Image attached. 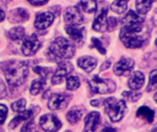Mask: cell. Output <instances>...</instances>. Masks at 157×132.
<instances>
[{
    "mask_svg": "<svg viewBox=\"0 0 157 132\" xmlns=\"http://www.w3.org/2000/svg\"><path fill=\"white\" fill-rule=\"evenodd\" d=\"M1 69L5 73L9 85L17 87L21 85L29 75V65L21 61H8L1 63Z\"/></svg>",
    "mask_w": 157,
    "mask_h": 132,
    "instance_id": "1",
    "label": "cell"
},
{
    "mask_svg": "<svg viewBox=\"0 0 157 132\" xmlns=\"http://www.w3.org/2000/svg\"><path fill=\"white\" fill-rule=\"evenodd\" d=\"M143 29L141 24L124 26L120 32V38L124 46L129 49L142 47L145 41V36L143 34Z\"/></svg>",
    "mask_w": 157,
    "mask_h": 132,
    "instance_id": "2",
    "label": "cell"
},
{
    "mask_svg": "<svg viewBox=\"0 0 157 132\" xmlns=\"http://www.w3.org/2000/svg\"><path fill=\"white\" fill-rule=\"evenodd\" d=\"M75 46L63 37L56 38L50 45L48 55L53 62L70 59L75 54Z\"/></svg>",
    "mask_w": 157,
    "mask_h": 132,
    "instance_id": "3",
    "label": "cell"
},
{
    "mask_svg": "<svg viewBox=\"0 0 157 132\" xmlns=\"http://www.w3.org/2000/svg\"><path fill=\"white\" fill-rule=\"evenodd\" d=\"M105 111L112 122H119L127 112V105L123 100H118L113 97L107 98L104 101Z\"/></svg>",
    "mask_w": 157,
    "mask_h": 132,
    "instance_id": "4",
    "label": "cell"
},
{
    "mask_svg": "<svg viewBox=\"0 0 157 132\" xmlns=\"http://www.w3.org/2000/svg\"><path fill=\"white\" fill-rule=\"evenodd\" d=\"M90 87L97 94H111L116 90V84L110 79H102L98 76H94L89 82Z\"/></svg>",
    "mask_w": 157,
    "mask_h": 132,
    "instance_id": "5",
    "label": "cell"
},
{
    "mask_svg": "<svg viewBox=\"0 0 157 132\" xmlns=\"http://www.w3.org/2000/svg\"><path fill=\"white\" fill-rule=\"evenodd\" d=\"M72 96L67 94H53L51 96L48 103V107L53 111L63 110L69 104Z\"/></svg>",
    "mask_w": 157,
    "mask_h": 132,
    "instance_id": "6",
    "label": "cell"
},
{
    "mask_svg": "<svg viewBox=\"0 0 157 132\" xmlns=\"http://www.w3.org/2000/svg\"><path fill=\"white\" fill-rule=\"evenodd\" d=\"M40 126L45 132H57L62 128V122L53 114H46L40 119Z\"/></svg>",
    "mask_w": 157,
    "mask_h": 132,
    "instance_id": "7",
    "label": "cell"
},
{
    "mask_svg": "<svg viewBox=\"0 0 157 132\" xmlns=\"http://www.w3.org/2000/svg\"><path fill=\"white\" fill-rule=\"evenodd\" d=\"M73 70H74V67L71 62L67 61H61L58 63V67L52 78V84L54 85L61 84L63 81V79L67 75H69V74L72 73Z\"/></svg>",
    "mask_w": 157,
    "mask_h": 132,
    "instance_id": "8",
    "label": "cell"
},
{
    "mask_svg": "<svg viewBox=\"0 0 157 132\" xmlns=\"http://www.w3.org/2000/svg\"><path fill=\"white\" fill-rule=\"evenodd\" d=\"M40 107H32L27 110H24L23 112H20L17 117H15L9 123L8 125V129L9 130H14L16 129L21 122L23 121H28L29 119H32L33 117H35L38 112L40 111Z\"/></svg>",
    "mask_w": 157,
    "mask_h": 132,
    "instance_id": "9",
    "label": "cell"
},
{
    "mask_svg": "<svg viewBox=\"0 0 157 132\" xmlns=\"http://www.w3.org/2000/svg\"><path fill=\"white\" fill-rule=\"evenodd\" d=\"M40 48V42L37 35L32 34L31 36L24 39L23 44L21 46V51L25 56H32L38 51Z\"/></svg>",
    "mask_w": 157,
    "mask_h": 132,
    "instance_id": "10",
    "label": "cell"
},
{
    "mask_svg": "<svg viewBox=\"0 0 157 132\" xmlns=\"http://www.w3.org/2000/svg\"><path fill=\"white\" fill-rule=\"evenodd\" d=\"M134 61L131 58H121L114 66H113V72L116 75L121 76V75H128L132 72V70L134 67Z\"/></svg>",
    "mask_w": 157,
    "mask_h": 132,
    "instance_id": "11",
    "label": "cell"
},
{
    "mask_svg": "<svg viewBox=\"0 0 157 132\" xmlns=\"http://www.w3.org/2000/svg\"><path fill=\"white\" fill-rule=\"evenodd\" d=\"M64 21L72 26L81 25L84 21V17L82 16L79 8L77 6H70L65 10Z\"/></svg>",
    "mask_w": 157,
    "mask_h": 132,
    "instance_id": "12",
    "label": "cell"
},
{
    "mask_svg": "<svg viewBox=\"0 0 157 132\" xmlns=\"http://www.w3.org/2000/svg\"><path fill=\"white\" fill-rule=\"evenodd\" d=\"M107 15H108V8L102 6L100 10L95 17L94 23H93V29L98 32H104L108 28V22H107Z\"/></svg>",
    "mask_w": 157,
    "mask_h": 132,
    "instance_id": "13",
    "label": "cell"
},
{
    "mask_svg": "<svg viewBox=\"0 0 157 132\" xmlns=\"http://www.w3.org/2000/svg\"><path fill=\"white\" fill-rule=\"evenodd\" d=\"M100 123V114L98 112H91L85 119V127L83 132H95Z\"/></svg>",
    "mask_w": 157,
    "mask_h": 132,
    "instance_id": "14",
    "label": "cell"
},
{
    "mask_svg": "<svg viewBox=\"0 0 157 132\" xmlns=\"http://www.w3.org/2000/svg\"><path fill=\"white\" fill-rule=\"evenodd\" d=\"M54 19V15L51 12H44L41 14H39L36 17L34 26L38 29H45L48 27L52 25Z\"/></svg>",
    "mask_w": 157,
    "mask_h": 132,
    "instance_id": "15",
    "label": "cell"
},
{
    "mask_svg": "<svg viewBox=\"0 0 157 132\" xmlns=\"http://www.w3.org/2000/svg\"><path fill=\"white\" fill-rule=\"evenodd\" d=\"M144 84V75L143 73L139 71L132 73L128 82V85L132 90H138L142 88Z\"/></svg>",
    "mask_w": 157,
    "mask_h": 132,
    "instance_id": "16",
    "label": "cell"
},
{
    "mask_svg": "<svg viewBox=\"0 0 157 132\" xmlns=\"http://www.w3.org/2000/svg\"><path fill=\"white\" fill-rule=\"evenodd\" d=\"M29 19V13L23 8H16L9 11V21L12 23H21Z\"/></svg>",
    "mask_w": 157,
    "mask_h": 132,
    "instance_id": "17",
    "label": "cell"
},
{
    "mask_svg": "<svg viewBox=\"0 0 157 132\" xmlns=\"http://www.w3.org/2000/svg\"><path fill=\"white\" fill-rule=\"evenodd\" d=\"M77 64L80 68H82L85 72L90 73L97 66V60L90 56H84L78 59Z\"/></svg>",
    "mask_w": 157,
    "mask_h": 132,
    "instance_id": "18",
    "label": "cell"
},
{
    "mask_svg": "<svg viewBox=\"0 0 157 132\" xmlns=\"http://www.w3.org/2000/svg\"><path fill=\"white\" fill-rule=\"evenodd\" d=\"M65 30H66V33L69 35V37L78 43H81L85 39L84 28H79L76 26L69 25L65 27Z\"/></svg>",
    "mask_w": 157,
    "mask_h": 132,
    "instance_id": "19",
    "label": "cell"
},
{
    "mask_svg": "<svg viewBox=\"0 0 157 132\" xmlns=\"http://www.w3.org/2000/svg\"><path fill=\"white\" fill-rule=\"evenodd\" d=\"M82 116H83V109L79 107H75L67 112L66 119L70 124L74 125L76 124L81 119Z\"/></svg>",
    "mask_w": 157,
    "mask_h": 132,
    "instance_id": "20",
    "label": "cell"
},
{
    "mask_svg": "<svg viewBox=\"0 0 157 132\" xmlns=\"http://www.w3.org/2000/svg\"><path fill=\"white\" fill-rule=\"evenodd\" d=\"M136 116L140 119L146 120L149 123H152L155 119V111L147 107H142L138 109Z\"/></svg>",
    "mask_w": 157,
    "mask_h": 132,
    "instance_id": "21",
    "label": "cell"
},
{
    "mask_svg": "<svg viewBox=\"0 0 157 132\" xmlns=\"http://www.w3.org/2000/svg\"><path fill=\"white\" fill-rule=\"evenodd\" d=\"M144 20V18L143 17H141L140 15H137L134 11L130 10L129 13L127 14V16L122 19V23H124L126 25L141 24V23H143Z\"/></svg>",
    "mask_w": 157,
    "mask_h": 132,
    "instance_id": "22",
    "label": "cell"
},
{
    "mask_svg": "<svg viewBox=\"0 0 157 132\" xmlns=\"http://www.w3.org/2000/svg\"><path fill=\"white\" fill-rule=\"evenodd\" d=\"M154 2L155 0H136L135 6L138 13L141 15H145L151 9Z\"/></svg>",
    "mask_w": 157,
    "mask_h": 132,
    "instance_id": "23",
    "label": "cell"
},
{
    "mask_svg": "<svg viewBox=\"0 0 157 132\" xmlns=\"http://www.w3.org/2000/svg\"><path fill=\"white\" fill-rule=\"evenodd\" d=\"M7 35L10 40L18 41V40L25 39V29L22 27H16V28H11L8 31Z\"/></svg>",
    "mask_w": 157,
    "mask_h": 132,
    "instance_id": "24",
    "label": "cell"
},
{
    "mask_svg": "<svg viewBox=\"0 0 157 132\" xmlns=\"http://www.w3.org/2000/svg\"><path fill=\"white\" fill-rule=\"evenodd\" d=\"M128 6L127 0H116L111 5V10L117 14H122L126 11Z\"/></svg>",
    "mask_w": 157,
    "mask_h": 132,
    "instance_id": "25",
    "label": "cell"
},
{
    "mask_svg": "<svg viewBox=\"0 0 157 132\" xmlns=\"http://www.w3.org/2000/svg\"><path fill=\"white\" fill-rule=\"evenodd\" d=\"M80 6L86 13H93L97 9V2L95 0H81Z\"/></svg>",
    "mask_w": 157,
    "mask_h": 132,
    "instance_id": "26",
    "label": "cell"
},
{
    "mask_svg": "<svg viewBox=\"0 0 157 132\" xmlns=\"http://www.w3.org/2000/svg\"><path fill=\"white\" fill-rule=\"evenodd\" d=\"M45 85V80L44 79H36L32 82L31 86H30V94L32 96H37L43 88Z\"/></svg>",
    "mask_w": 157,
    "mask_h": 132,
    "instance_id": "27",
    "label": "cell"
},
{
    "mask_svg": "<svg viewBox=\"0 0 157 132\" xmlns=\"http://www.w3.org/2000/svg\"><path fill=\"white\" fill-rule=\"evenodd\" d=\"M80 86V81L79 78L76 76H69L66 79V87L70 91H75L78 89Z\"/></svg>",
    "mask_w": 157,
    "mask_h": 132,
    "instance_id": "28",
    "label": "cell"
},
{
    "mask_svg": "<svg viewBox=\"0 0 157 132\" xmlns=\"http://www.w3.org/2000/svg\"><path fill=\"white\" fill-rule=\"evenodd\" d=\"M157 71L156 70H154L152 71V73L150 74V81H149V85H148V87L146 89L147 92H152V91H155L156 89L157 86Z\"/></svg>",
    "mask_w": 157,
    "mask_h": 132,
    "instance_id": "29",
    "label": "cell"
},
{
    "mask_svg": "<svg viewBox=\"0 0 157 132\" xmlns=\"http://www.w3.org/2000/svg\"><path fill=\"white\" fill-rule=\"evenodd\" d=\"M25 107H26V100L21 98L16 102H14L12 105H11V108L14 112H17V113H20V112H23L25 110Z\"/></svg>",
    "mask_w": 157,
    "mask_h": 132,
    "instance_id": "30",
    "label": "cell"
},
{
    "mask_svg": "<svg viewBox=\"0 0 157 132\" xmlns=\"http://www.w3.org/2000/svg\"><path fill=\"white\" fill-rule=\"evenodd\" d=\"M33 71L38 74L40 75V77L41 79H44L46 80V78L48 77L49 74L52 72V70L50 68H46V67H41V66H36L33 68Z\"/></svg>",
    "mask_w": 157,
    "mask_h": 132,
    "instance_id": "31",
    "label": "cell"
},
{
    "mask_svg": "<svg viewBox=\"0 0 157 132\" xmlns=\"http://www.w3.org/2000/svg\"><path fill=\"white\" fill-rule=\"evenodd\" d=\"M20 132H39L36 129V126L34 124V121L32 119L28 120V122L22 127Z\"/></svg>",
    "mask_w": 157,
    "mask_h": 132,
    "instance_id": "32",
    "label": "cell"
},
{
    "mask_svg": "<svg viewBox=\"0 0 157 132\" xmlns=\"http://www.w3.org/2000/svg\"><path fill=\"white\" fill-rule=\"evenodd\" d=\"M91 41H92V43H93V47L94 48H96L101 54H106V49L104 48V46L102 45V43H101V41L98 40V39H97V38H92L91 39Z\"/></svg>",
    "mask_w": 157,
    "mask_h": 132,
    "instance_id": "33",
    "label": "cell"
},
{
    "mask_svg": "<svg viewBox=\"0 0 157 132\" xmlns=\"http://www.w3.org/2000/svg\"><path fill=\"white\" fill-rule=\"evenodd\" d=\"M7 116V107L5 105L0 104V126L3 125Z\"/></svg>",
    "mask_w": 157,
    "mask_h": 132,
    "instance_id": "34",
    "label": "cell"
},
{
    "mask_svg": "<svg viewBox=\"0 0 157 132\" xmlns=\"http://www.w3.org/2000/svg\"><path fill=\"white\" fill-rule=\"evenodd\" d=\"M107 22H108V30H109V31H111V30H113L115 28H116V26H117V19L115 18V17H109L108 20H107Z\"/></svg>",
    "mask_w": 157,
    "mask_h": 132,
    "instance_id": "35",
    "label": "cell"
},
{
    "mask_svg": "<svg viewBox=\"0 0 157 132\" xmlns=\"http://www.w3.org/2000/svg\"><path fill=\"white\" fill-rule=\"evenodd\" d=\"M6 96V86L4 85L3 81L0 78V99L5 98Z\"/></svg>",
    "mask_w": 157,
    "mask_h": 132,
    "instance_id": "36",
    "label": "cell"
},
{
    "mask_svg": "<svg viewBox=\"0 0 157 132\" xmlns=\"http://www.w3.org/2000/svg\"><path fill=\"white\" fill-rule=\"evenodd\" d=\"M28 1L33 6H41L46 4L49 0H28Z\"/></svg>",
    "mask_w": 157,
    "mask_h": 132,
    "instance_id": "37",
    "label": "cell"
},
{
    "mask_svg": "<svg viewBox=\"0 0 157 132\" xmlns=\"http://www.w3.org/2000/svg\"><path fill=\"white\" fill-rule=\"evenodd\" d=\"M109 66H110V62L107 61V62H105L102 64V66L100 67V70H101V71H105V70L109 69Z\"/></svg>",
    "mask_w": 157,
    "mask_h": 132,
    "instance_id": "38",
    "label": "cell"
},
{
    "mask_svg": "<svg viewBox=\"0 0 157 132\" xmlns=\"http://www.w3.org/2000/svg\"><path fill=\"white\" fill-rule=\"evenodd\" d=\"M101 102H102L101 99H99V100H92L91 101V105L93 107H99L101 105Z\"/></svg>",
    "mask_w": 157,
    "mask_h": 132,
    "instance_id": "39",
    "label": "cell"
},
{
    "mask_svg": "<svg viewBox=\"0 0 157 132\" xmlns=\"http://www.w3.org/2000/svg\"><path fill=\"white\" fill-rule=\"evenodd\" d=\"M101 132H117V130L116 129H113L111 127H106L102 130Z\"/></svg>",
    "mask_w": 157,
    "mask_h": 132,
    "instance_id": "40",
    "label": "cell"
},
{
    "mask_svg": "<svg viewBox=\"0 0 157 132\" xmlns=\"http://www.w3.org/2000/svg\"><path fill=\"white\" fill-rule=\"evenodd\" d=\"M4 18H5V13H4V11H3V10H1V9H0V22H1V21H3V20H4Z\"/></svg>",
    "mask_w": 157,
    "mask_h": 132,
    "instance_id": "41",
    "label": "cell"
},
{
    "mask_svg": "<svg viewBox=\"0 0 157 132\" xmlns=\"http://www.w3.org/2000/svg\"><path fill=\"white\" fill-rule=\"evenodd\" d=\"M64 132H72V131H70V130H66V131H64Z\"/></svg>",
    "mask_w": 157,
    "mask_h": 132,
    "instance_id": "42",
    "label": "cell"
}]
</instances>
